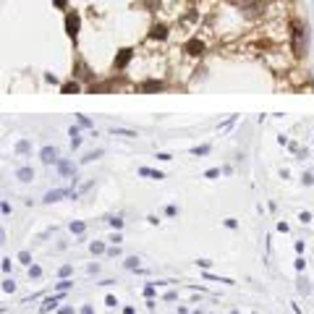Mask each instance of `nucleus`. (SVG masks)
I'll return each instance as SVG.
<instances>
[{
	"label": "nucleus",
	"mask_w": 314,
	"mask_h": 314,
	"mask_svg": "<svg viewBox=\"0 0 314 314\" xmlns=\"http://www.w3.org/2000/svg\"><path fill=\"white\" fill-rule=\"evenodd\" d=\"M108 223H110V228H113V231H121V228H123V220H121V217H110Z\"/></svg>",
	"instance_id": "nucleus-25"
},
{
	"label": "nucleus",
	"mask_w": 314,
	"mask_h": 314,
	"mask_svg": "<svg viewBox=\"0 0 314 314\" xmlns=\"http://www.w3.org/2000/svg\"><path fill=\"white\" fill-rule=\"evenodd\" d=\"M89 251H92V254H108V246H105V241H92Z\"/></svg>",
	"instance_id": "nucleus-13"
},
{
	"label": "nucleus",
	"mask_w": 314,
	"mask_h": 314,
	"mask_svg": "<svg viewBox=\"0 0 314 314\" xmlns=\"http://www.w3.org/2000/svg\"><path fill=\"white\" fill-rule=\"evenodd\" d=\"M139 175H149V178H155V181H163V178H165L160 170H152V168H147V165L139 168Z\"/></svg>",
	"instance_id": "nucleus-9"
},
{
	"label": "nucleus",
	"mask_w": 314,
	"mask_h": 314,
	"mask_svg": "<svg viewBox=\"0 0 314 314\" xmlns=\"http://www.w3.org/2000/svg\"><path fill=\"white\" fill-rule=\"evenodd\" d=\"M144 296H147V298L155 296V286H152V283H149V286H144Z\"/></svg>",
	"instance_id": "nucleus-32"
},
{
	"label": "nucleus",
	"mask_w": 314,
	"mask_h": 314,
	"mask_svg": "<svg viewBox=\"0 0 314 314\" xmlns=\"http://www.w3.org/2000/svg\"><path fill=\"white\" fill-rule=\"evenodd\" d=\"M71 92H73V95L79 92V84H76V81H68L66 87H63V95H71Z\"/></svg>",
	"instance_id": "nucleus-22"
},
{
	"label": "nucleus",
	"mask_w": 314,
	"mask_h": 314,
	"mask_svg": "<svg viewBox=\"0 0 314 314\" xmlns=\"http://www.w3.org/2000/svg\"><path fill=\"white\" fill-rule=\"evenodd\" d=\"M58 155H60L58 147H45V149L40 152V160H42L45 165H58V160H60Z\"/></svg>",
	"instance_id": "nucleus-3"
},
{
	"label": "nucleus",
	"mask_w": 314,
	"mask_h": 314,
	"mask_svg": "<svg viewBox=\"0 0 314 314\" xmlns=\"http://www.w3.org/2000/svg\"><path fill=\"white\" fill-rule=\"evenodd\" d=\"M157 160H165V163H168V160H173V157L168 155V152H160V155H157Z\"/></svg>",
	"instance_id": "nucleus-41"
},
{
	"label": "nucleus",
	"mask_w": 314,
	"mask_h": 314,
	"mask_svg": "<svg viewBox=\"0 0 314 314\" xmlns=\"http://www.w3.org/2000/svg\"><path fill=\"white\" fill-rule=\"evenodd\" d=\"M116 134H118V136H128V139H131V136H136L134 131H126V128H116Z\"/></svg>",
	"instance_id": "nucleus-33"
},
{
	"label": "nucleus",
	"mask_w": 314,
	"mask_h": 314,
	"mask_svg": "<svg viewBox=\"0 0 314 314\" xmlns=\"http://www.w3.org/2000/svg\"><path fill=\"white\" fill-rule=\"evenodd\" d=\"M16 178L21 181V183H29V181H32L34 178V170H32V168H19V170H16Z\"/></svg>",
	"instance_id": "nucleus-6"
},
{
	"label": "nucleus",
	"mask_w": 314,
	"mask_h": 314,
	"mask_svg": "<svg viewBox=\"0 0 314 314\" xmlns=\"http://www.w3.org/2000/svg\"><path fill=\"white\" fill-rule=\"evenodd\" d=\"M149 37H152V40H165V37H168V29H165L163 24H157V26H152Z\"/></svg>",
	"instance_id": "nucleus-11"
},
{
	"label": "nucleus",
	"mask_w": 314,
	"mask_h": 314,
	"mask_svg": "<svg viewBox=\"0 0 314 314\" xmlns=\"http://www.w3.org/2000/svg\"><path fill=\"white\" fill-rule=\"evenodd\" d=\"M298 220H301V223H309L312 215H309V212H301V215H298Z\"/></svg>",
	"instance_id": "nucleus-39"
},
{
	"label": "nucleus",
	"mask_w": 314,
	"mask_h": 314,
	"mask_svg": "<svg viewBox=\"0 0 314 314\" xmlns=\"http://www.w3.org/2000/svg\"><path fill=\"white\" fill-rule=\"evenodd\" d=\"M68 194H71L68 189H52V191H48V194H45L42 202H45V204H52V202H60V199L68 196Z\"/></svg>",
	"instance_id": "nucleus-4"
},
{
	"label": "nucleus",
	"mask_w": 314,
	"mask_h": 314,
	"mask_svg": "<svg viewBox=\"0 0 314 314\" xmlns=\"http://www.w3.org/2000/svg\"><path fill=\"white\" fill-rule=\"evenodd\" d=\"M84 231H87V223H81V220H73V223H71V233L81 236Z\"/></svg>",
	"instance_id": "nucleus-15"
},
{
	"label": "nucleus",
	"mask_w": 314,
	"mask_h": 314,
	"mask_svg": "<svg viewBox=\"0 0 314 314\" xmlns=\"http://www.w3.org/2000/svg\"><path fill=\"white\" fill-rule=\"evenodd\" d=\"M202 50H204V45L199 42V40L186 42V52H189V55H202Z\"/></svg>",
	"instance_id": "nucleus-7"
},
{
	"label": "nucleus",
	"mask_w": 314,
	"mask_h": 314,
	"mask_svg": "<svg viewBox=\"0 0 314 314\" xmlns=\"http://www.w3.org/2000/svg\"><path fill=\"white\" fill-rule=\"evenodd\" d=\"M79 26H81L79 13H68V16H66V34L71 37V40H76V34H79Z\"/></svg>",
	"instance_id": "nucleus-2"
},
{
	"label": "nucleus",
	"mask_w": 314,
	"mask_h": 314,
	"mask_svg": "<svg viewBox=\"0 0 314 314\" xmlns=\"http://www.w3.org/2000/svg\"><path fill=\"white\" fill-rule=\"evenodd\" d=\"M79 314H95V309H92V306H89V304H84V306H81V312H79Z\"/></svg>",
	"instance_id": "nucleus-38"
},
{
	"label": "nucleus",
	"mask_w": 314,
	"mask_h": 314,
	"mask_svg": "<svg viewBox=\"0 0 314 314\" xmlns=\"http://www.w3.org/2000/svg\"><path fill=\"white\" fill-rule=\"evenodd\" d=\"M71 272H73V267H71V265H63V267L58 270V275H60V278H68Z\"/></svg>",
	"instance_id": "nucleus-27"
},
{
	"label": "nucleus",
	"mask_w": 314,
	"mask_h": 314,
	"mask_svg": "<svg viewBox=\"0 0 314 314\" xmlns=\"http://www.w3.org/2000/svg\"><path fill=\"white\" fill-rule=\"evenodd\" d=\"M68 136H71V147L73 149H79L81 147V134H79V128L71 126V131H68Z\"/></svg>",
	"instance_id": "nucleus-12"
},
{
	"label": "nucleus",
	"mask_w": 314,
	"mask_h": 314,
	"mask_svg": "<svg viewBox=\"0 0 314 314\" xmlns=\"http://www.w3.org/2000/svg\"><path fill=\"white\" fill-rule=\"evenodd\" d=\"M231 314H239V312H231Z\"/></svg>",
	"instance_id": "nucleus-44"
},
{
	"label": "nucleus",
	"mask_w": 314,
	"mask_h": 314,
	"mask_svg": "<svg viewBox=\"0 0 314 314\" xmlns=\"http://www.w3.org/2000/svg\"><path fill=\"white\" fill-rule=\"evenodd\" d=\"M160 89H163V81H147L142 87V92H160Z\"/></svg>",
	"instance_id": "nucleus-16"
},
{
	"label": "nucleus",
	"mask_w": 314,
	"mask_h": 314,
	"mask_svg": "<svg viewBox=\"0 0 314 314\" xmlns=\"http://www.w3.org/2000/svg\"><path fill=\"white\" fill-rule=\"evenodd\" d=\"M204 278L207 280H215V283H228V286H233L231 278H217V275H212V272H204Z\"/></svg>",
	"instance_id": "nucleus-19"
},
{
	"label": "nucleus",
	"mask_w": 314,
	"mask_h": 314,
	"mask_svg": "<svg viewBox=\"0 0 314 314\" xmlns=\"http://www.w3.org/2000/svg\"><path fill=\"white\" fill-rule=\"evenodd\" d=\"M293 55H306V29L301 24H293Z\"/></svg>",
	"instance_id": "nucleus-1"
},
{
	"label": "nucleus",
	"mask_w": 314,
	"mask_h": 314,
	"mask_svg": "<svg viewBox=\"0 0 314 314\" xmlns=\"http://www.w3.org/2000/svg\"><path fill=\"white\" fill-rule=\"evenodd\" d=\"M71 286H73V283H71V280H66V278H63V280H60V283H58V286H55V290H58V293H63V290H68V288H71Z\"/></svg>",
	"instance_id": "nucleus-24"
},
{
	"label": "nucleus",
	"mask_w": 314,
	"mask_h": 314,
	"mask_svg": "<svg viewBox=\"0 0 314 314\" xmlns=\"http://www.w3.org/2000/svg\"><path fill=\"white\" fill-rule=\"evenodd\" d=\"M79 126H87V128H89V126H92V121H89L87 116H79Z\"/></svg>",
	"instance_id": "nucleus-36"
},
{
	"label": "nucleus",
	"mask_w": 314,
	"mask_h": 314,
	"mask_svg": "<svg viewBox=\"0 0 314 314\" xmlns=\"http://www.w3.org/2000/svg\"><path fill=\"white\" fill-rule=\"evenodd\" d=\"M217 175H220V170H217V168H210V170L204 173V178H217Z\"/></svg>",
	"instance_id": "nucleus-30"
},
{
	"label": "nucleus",
	"mask_w": 314,
	"mask_h": 314,
	"mask_svg": "<svg viewBox=\"0 0 314 314\" xmlns=\"http://www.w3.org/2000/svg\"><path fill=\"white\" fill-rule=\"evenodd\" d=\"M60 298H63V293H58V296H50V298H45V304H42V312H50V309H55Z\"/></svg>",
	"instance_id": "nucleus-10"
},
{
	"label": "nucleus",
	"mask_w": 314,
	"mask_h": 314,
	"mask_svg": "<svg viewBox=\"0 0 314 314\" xmlns=\"http://www.w3.org/2000/svg\"><path fill=\"white\" fill-rule=\"evenodd\" d=\"M58 314H76V312H73L71 304H66V306H60V309H58Z\"/></svg>",
	"instance_id": "nucleus-29"
},
{
	"label": "nucleus",
	"mask_w": 314,
	"mask_h": 314,
	"mask_svg": "<svg viewBox=\"0 0 314 314\" xmlns=\"http://www.w3.org/2000/svg\"><path fill=\"white\" fill-rule=\"evenodd\" d=\"M16 152H19V155H29V152H32V144H29L26 139H21V142L16 144Z\"/></svg>",
	"instance_id": "nucleus-14"
},
{
	"label": "nucleus",
	"mask_w": 314,
	"mask_h": 314,
	"mask_svg": "<svg viewBox=\"0 0 314 314\" xmlns=\"http://www.w3.org/2000/svg\"><path fill=\"white\" fill-rule=\"evenodd\" d=\"M236 225H239V223H236L233 217H228V220H225V228H236Z\"/></svg>",
	"instance_id": "nucleus-42"
},
{
	"label": "nucleus",
	"mask_w": 314,
	"mask_h": 314,
	"mask_svg": "<svg viewBox=\"0 0 314 314\" xmlns=\"http://www.w3.org/2000/svg\"><path fill=\"white\" fill-rule=\"evenodd\" d=\"M3 290H5V293H13V290H16V283H13V278H5V280H3Z\"/></svg>",
	"instance_id": "nucleus-21"
},
{
	"label": "nucleus",
	"mask_w": 314,
	"mask_h": 314,
	"mask_svg": "<svg viewBox=\"0 0 314 314\" xmlns=\"http://www.w3.org/2000/svg\"><path fill=\"white\" fill-rule=\"evenodd\" d=\"M3 272H11V259H8V257L3 259Z\"/></svg>",
	"instance_id": "nucleus-40"
},
{
	"label": "nucleus",
	"mask_w": 314,
	"mask_h": 314,
	"mask_svg": "<svg viewBox=\"0 0 314 314\" xmlns=\"http://www.w3.org/2000/svg\"><path fill=\"white\" fill-rule=\"evenodd\" d=\"M105 304H108V306H116L118 298H116V296H105Z\"/></svg>",
	"instance_id": "nucleus-37"
},
{
	"label": "nucleus",
	"mask_w": 314,
	"mask_h": 314,
	"mask_svg": "<svg viewBox=\"0 0 314 314\" xmlns=\"http://www.w3.org/2000/svg\"><path fill=\"white\" fill-rule=\"evenodd\" d=\"M123 267H126V270H136V267H139V257H126Z\"/></svg>",
	"instance_id": "nucleus-18"
},
{
	"label": "nucleus",
	"mask_w": 314,
	"mask_h": 314,
	"mask_svg": "<svg viewBox=\"0 0 314 314\" xmlns=\"http://www.w3.org/2000/svg\"><path fill=\"white\" fill-rule=\"evenodd\" d=\"M191 152H194L196 157H204V155H210V144H202V147H194Z\"/></svg>",
	"instance_id": "nucleus-20"
},
{
	"label": "nucleus",
	"mask_w": 314,
	"mask_h": 314,
	"mask_svg": "<svg viewBox=\"0 0 314 314\" xmlns=\"http://www.w3.org/2000/svg\"><path fill=\"white\" fill-rule=\"evenodd\" d=\"M296 270H298V272H304V270H306V259H304V257H298V259H296Z\"/></svg>",
	"instance_id": "nucleus-28"
},
{
	"label": "nucleus",
	"mask_w": 314,
	"mask_h": 314,
	"mask_svg": "<svg viewBox=\"0 0 314 314\" xmlns=\"http://www.w3.org/2000/svg\"><path fill=\"white\" fill-rule=\"evenodd\" d=\"M55 5L58 8H66V0H55Z\"/></svg>",
	"instance_id": "nucleus-43"
},
{
	"label": "nucleus",
	"mask_w": 314,
	"mask_h": 314,
	"mask_svg": "<svg viewBox=\"0 0 314 314\" xmlns=\"http://www.w3.org/2000/svg\"><path fill=\"white\" fill-rule=\"evenodd\" d=\"M29 278L40 280V278H42V267H40V265H29Z\"/></svg>",
	"instance_id": "nucleus-17"
},
{
	"label": "nucleus",
	"mask_w": 314,
	"mask_h": 314,
	"mask_svg": "<svg viewBox=\"0 0 314 314\" xmlns=\"http://www.w3.org/2000/svg\"><path fill=\"white\" fill-rule=\"evenodd\" d=\"M196 265L202 267V270H210V267H212V262H210V259H196Z\"/></svg>",
	"instance_id": "nucleus-31"
},
{
	"label": "nucleus",
	"mask_w": 314,
	"mask_h": 314,
	"mask_svg": "<svg viewBox=\"0 0 314 314\" xmlns=\"http://www.w3.org/2000/svg\"><path fill=\"white\" fill-rule=\"evenodd\" d=\"M99 155H102V149H95V152H89V155H84L81 163H92V160H97Z\"/></svg>",
	"instance_id": "nucleus-23"
},
{
	"label": "nucleus",
	"mask_w": 314,
	"mask_h": 314,
	"mask_svg": "<svg viewBox=\"0 0 314 314\" xmlns=\"http://www.w3.org/2000/svg\"><path fill=\"white\" fill-rule=\"evenodd\" d=\"M19 262H21V265H32V257H29V251H19Z\"/></svg>",
	"instance_id": "nucleus-26"
},
{
	"label": "nucleus",
	"mask_w": 314,
	"mask_h": 314,
	"mask_svg": "<svg viewBox=\"0 0 314 314\" xmlns=\"http://www.w3.org/2000/svg\"><path fill=\"white\" fill-rule=\"evenodd\" d=\"M121 254V249H118V243H116V246H110L108 249V257H118Z\"/></svg>",
	"instance_id": "nucleus-35"
},
{
	"label": "nucleus",
	"mask_w": 314,
	"mask_h": 314,
	"mask_svg": "<svg viewBox=\"0 0 314 314\" xmlns=\"http://www.w3.org/2000/svg\"><path fill=\"white\" fill-rule=\"evenodd\" d=\"M58 173L60 175H76V165L68 160H58Z\"/></svg>",
	"instance_id": "nucleus-5"
},
{
	"label": "nucleus",
	"mask_w": 314,
	"mask_h": 314,
	"mask_svg": "<svg viewBox=\"0 0 314 314\" xmlns=\"http://www.w3.org/2000/svg\"><path fill=\"white\" fill-rule=\"evenodd\" d=\"M128 60H131V50H121L118 52V58H116V68H126V63H128Z\"/></svg>",
	"instance_id": "nucleus-8"
},
{
	"label": "nucleus",
	"mask_w": 314,
	"mask_h": 314,
	"mask_svg": "<svg viewBox=\"0 0 314 314\" xmlns=\"http://www.w3.org/2000/svg\"><path fill=\"white\" fill-rule=\"evenodd\" d=\"M304 183H306V186H312V183H314V173H304V178H301Z\"/></svg>",
	"instance_id": "nucleus-34"
}]
</instances>
